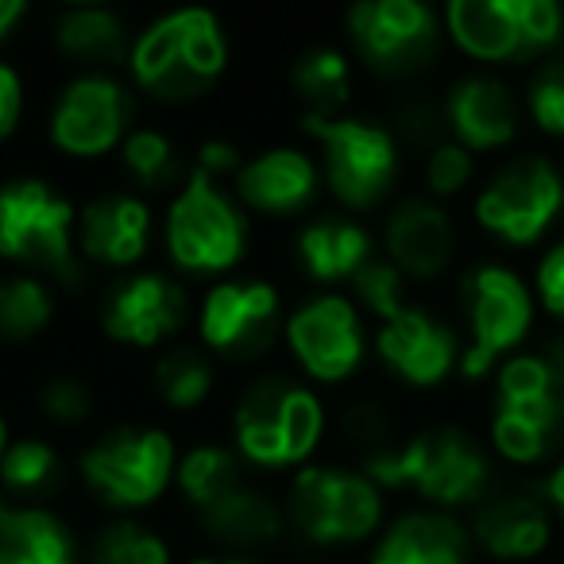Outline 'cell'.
Listing matches in <instances>:
<instances>
[{"instance_id": "obj_41", "label": "cell", "mask_w": 564, "mask_h": 564, "mask_svg": "<svg viewBox=\"0 0 564 564\" xmlns=\"http://www.w3.org/2000/svg\"><path fill=\"white\" fill-rule=\"evenodd\" d=\"M345 433H348V441L364 445V453H371V448L391 445V417L371 399H360L356 406L345 410Z\"/></svg>"}, {"instance_id": "obj_38", "label": "cell", "mask_w": 564, "mask_h": 564, "mask_svg": "<svg viewBox=\"0 0 564 564\" xmlns=\"http://www.w3.org/2000/svg\"><path fill=\"white\" fill-rule=\"evenodd\" d=\"M530 120L545 135H561L564 140V55H553L530 74L522 97Z\"/></svg>"}, {"instance_id": "obj_35", "label": "cell", "mask_w": 564, "mask_h": 564, "mask_svg": "<svg viewBox=\"0 0 564 564\" xmlns=\"http://www.w3.org/2000/svg\"><path fill=\"white\" fill-rule=\"evenodd\" d=\"M86 564H174V549L155 525L117 514L94 530Z\"/></svg>"}, {"instance_id": "obj_20", "label": "cell", "mask_w": 564, "mask_h": 564, "mask_svg": "<svg viewBox=\"0 0 564 564\" xmlns=\"http://www.w3.org/2000/svg\"><path fill=\"white\" fill-rule=\"evenodd\" d=\"M322 166L306 148L294 143H274V148L256 151L251 159H243L240 174L232 182L236 202L248 213L271 220H294L306 209H314V202L322 197Z\"/></svg>"}, {"instance_id": "obj_16", "label": "cell", "mask_w": 564, "mask_h": 564, "mask_svg": "<svg viewBox=\"0 0 564 564\" xmlns=\"http://www.w3.org/2000/svg\"><path fill=\"white\" fill-rule=\"evenodd\" d=\"M286 322L282 294L267 279H220L205 286L194 310L197 340L228 364H256L274 348Z\"/></svg>"}, {"instance_id": "obj_8", "label": "cell", "mask_w": 564, "mask_h": 564, "mask_svg": "<svg viewBox=\"0 0 564 564\" xmlns=\"http://www.w3.org/2000/svg\"><path fill=\"white\" fill-rule=\"evenodd\" d=\"M178 441L163 425H117L94 437L78 456V479L112 514H140L174 487Z\"/></svg>"}, {"instance_id": "obj_6", "label": "cell", "mask_w": 564, "mask_h": 564, "mask_svg": "<svg viewBox=\"0 0 564 564\" xmlns=\"http://www.w3.org/2000/svg\"><path fill=\"white\" fill-rule=\"evenodd\" d=\"M495 456L530 468L564 445V379L541 352H514L495 371V406L487 425Z\"/></svg>"}, {"instance_id": "obj_36", "label": "cell", "mask_w": 564, "mask_h": 564, "mask_svg": "<svg viewBox=\"0 0 564 564\" xmlns=\"http://www.w3.org/2000/svg\"><path fill=\"white\" fill-rule=\"evenodd\" d=\"M406 286H410L406 274H402L387 256H376L352 282H348V299L360 306V314L376 317V325H383L410 306Z\"/></svg>"}, {"instance_id": "obj_7", "label": "cell", "mask_w": 564, "mask_h": 564, "mask_svg": "<svg viewBox=\"0 0 564 564\" xmlns=\"http://www.w3.org/2000/svg\"><path fill=\"white\" fill-rule=\"evenodd\" d=\"M302 132L317 143L322 182L340 213L379 209L394 194L402 174V143L387 124L368 117H310L302 112Z\"/></svg>"}, {"instance_id": "obj_28", "label": "cell", "mask_w": 564, "mask_h": 564, "mask_svg": "<svg viewBox=\"0 0 564 564\" xmlns=\"http://www.w3.org/2000/svg\"><path fill=\"white\" fill-rule=\"evenodd\" d=\"M0 564H86V556L58 510L12 507L0 518Z\"/></svg>"}, {"instance_id": "obj_30", "label": "cell", "mask_w": 564, "mask_h": 564, "mask_svg": "<svg viewBox=\"0 0 564 564\" xmlns=\"http://www.w3.org/2000/svg\"><path fill=\"white\" fill-rule=\"evenodd\" d=\"M66 484V460L47 437H12L0 460V487L17 507H47Z\"/></svg>"}, {"instance_id": "obj_47", "label": "cell", "mask_w": 564, "mask_h": 564, "mask_svg": "<svg viewBox=\"0 0 564 564\" xmlns=\"http://www.w3.org/2000/svg\"><path fill=\"white\" fill-rule=\"evenodd\" d=\"M186 564H256L251 556H236V553H220V556H194Z\"/></svg>"}, {"instance_id": "obj_17", "label": "cell", "mask_w": 564, "mask_h": 564, "mask_svg": "<svg viewBox=\"0 0 564 564\" xmlns=\"http://www.w3.org/2000/svg\"><path fill=\"white\" fill-rule=\"evenodd\" d=\"M194 302L182 279L159 267H140L105 291L97 325L120 348L132 352H166L194 317Z\"/></svg>"}, {"instance_id": "obj_12", "label": "cell", "mask_w": 564, "mask_h": 564, "mask_svg": "<svg viewBox=\"0 0 564 564\" xmlns=\"http://www.w3.org/2000/svg\"><path fill=\"white\" fill-rule=\"evenodd\" d=\"M282 345L310 387H340L368 360V325L345 291H314L282 322Z\"/></svg>"}, {"instance_id": "obj_18", "label": "cell", "mask_w": 564, "mask_h": 564, "mask_svg": "<svg viewBox=\"0 0 564 564\" xmlns=\"http://www.w3.org/2000/svg\"><path fill=\"white\" fill-rule=\"evenodd\" d=\"M379 364L391 371L399 383L414 387V391H433L448 376H456L460 368V337L448 322H441L433 310L425 306H406L402 314H394L391 322L376 325L371 337Z\"/></svg>"}, {"instance_id": "obj_27", "label": "cell", "mask_w": 564, "mask_h": 564, "mask_svg": "<svg viewBox=\"0 0 564 564\" xmlns=\"http://www.w3.org/2000/svg\"><path fill=\"white\" fill-rule=\"evenodd\" d=\"M202 530L209 533L217 545L236 549V556L259 553V549L274 545L286 533V510L274 499L267 487L243 479L240 487L225 495L220 502H213L209 510L197 514Z\"/></svg>"}, {"instance_id": "obj_48", "label": "cell", "mask_w": 564, "mask_h": 564, "mask_svg": "<svg viewBox=\"0 0 564 564\" xmlns=\"http://www.w3.org/2000/svg\"><path fill=\"white\" fill-rule=\"evenodd\" d=\"M12 445V425H9V414L0 410V460H4V453H9Z\"/></svg>"}, {"instance_id": "obj_32", "label": "cell", "mask_w": 564, "mask_h": 564, "mask_svg": "<svg viewBox=\"0 0 564 564\" xmlns=\"http://www.w3.org/2000/svg\"><path fill=\"white\" fill-rule=\"evenodd\" d=\"M120 166H124L132 189L143 197L174 194L189 174L178 143L163 128H151V124H140L128 132V140L120 143Z\"/></svg>"}, {"instance_id": "obj_26", "label": "cell", "mask_w": 564, "mask_h": 564, "mask_svg": "<svg viewBox=\"0 0 564 564\" xmlns=\"http://www.w3.org/2000/svg\"><path fill=\"white\" fill-rule=\"evenodd\" d=\"M135 32L117 9L105 4H66L51 20V43L78 74L101 70L112 74V66L128 63Z\"/></svg>"}, {"instance_id": "obj_14", "label": "cell", "mask_w": 564, "mask_h": 564, "mask_svg": "<svg viewBox=\"0 0 564 564\" xmlns=\"http://www.w3.org/2000/svg\"><path fill=\"white\" fill-rule=\"evenodd\" d=\"M352 55L379 78H410L437 58L445 24L422 0H360L345 12Z\"/></svg>"}, {"instance_id": "obj_29", "label": "cell", "mask_w": 564, "mask_h": 564, "mask_svg": "<svg viewBox=\"0 0 564 564\" xmlns=\"http://www.w3.org/2000/svg\"><path fill=\"white\" fill-rule=\"evenodd\" d=\"M286 86L310 117H340L352 101V55L333 43H314L299 51L286 70Z\"/></svg>"}, {"instance_id": "obj_44", "label": "cell", "mask_w": 564, "mask_h": 564, "mask_svg": "<svg viewBox=\"0 0 564 564\" xmlns=\"http://www.w3.org/2000/svg\"><path fill=\"white\" fill-rule=\"evenodd\" d=\"M541 499L549 502L553 518H561L564 522V460H556L553 468H549L545 484H541Z\"/></svg>"}, {"instance_id": "obj_37", "label": "cell", "mask_w": 564, "mask_h": 564, "mask_svg": "<svg viewBox=\"0 0 564 564\" xmlns=\"http://www.w3.org/2000/svg\"><path fill=\"white\" fill-rule=\"evenodd\" d=\"M35 410L58 430H82L97 414V391L78 376H51L35 391Z\"/></svg>"}, {"instance_id": "obj_34", "label": "cell", "mask_w": 564, "mask_h": 564, "mask_svg": "<svg viewBox=\"0 0 564 564\" xmlns=\"http://www.w3.org/2000/svg\"><path fill=\"white\" fill-rule=\"evenodd\" d=\"M151 391L174 414H194L217 391V364L205 348L171 345L166 352H159L151 368Z\"/></svg>"}, {"instance_id": "obj_19", "label": "cell", "mask_w": 564, "mask_h": 564, "mask_svg": "<svg viewBox=\"0 0 564 564\" xmlns=\"http://www.w3.org/2000/svg\"><path fill=\"white\" fill-rule=\"evenodd\" d=\"M155 236L151 202L135 189H109L78 209V256L101 271H140Z\"/></svg>"}, {"instance_id": "obj_25", "label": "cell", "mask_w": 564, "mask_h": 564, "mask_svg": "<svg viewBox=\"0 0 564 564\" xmlns=\"http://www.w3.org/2000/svg\"><path fill=\"white\" fill-rule=\"evenodd\" d=\"M476 541L460 514L448 510H402L383 525L368 564H471Z\"/></svg>"}, {"instance_id": "obj_40", "label": "cell", "mask_w": 564, "mask_h": 564, "mask_svg": "<svg viewBox=\"0 0 564 564\" xmlns=\"http://www.w3.org/2000/svg\"><path fill=\"white\" fill-rule=\"evenodd\" d=\"M533 291L538 302L553 322L564 325V240H556L553 248L541 256L538 271H533Z\"/></svg>"}, {"instance_id": "obj_9", "label": "cell", "mask_w": 564, "mask_h": 564, "mask_svg": "<svg viewBox=\"0 0 564 564\" xmlns=\"http://www.w3.org/2000/svg\"><path fill=\"white\" fill-rule=\"evenodd\" d=\"M286 530L314 549H352L383 533L387 495L360 468L306 464L286 487Z\"/></svg>"}, {"instance_id": "obj_49", "label": "cell", "mask_w": 564, "mask_h": 564, "mask_svg": "<svg viewBox=\"0 0 564 564\" xmlns=\"http://www.w3.org/2000/svg\"><path fill=\"white\" fill-rule=\"evenodd\" d=\"M12 507H17V502H12V499H9V495H4V487H0V518L9 514V510H12Z\"/></svg>"}, {"instance_id": "obj_11", "label": "cell", "mask_w": 564, "mask_h": 564, "mask_svg": "<svg viewBox=\"0 0 564 564\" xmlns=\"http://www.w3.org/2000/svg\"><path fill=\"white\" fill-rule=\"evenodd\" d=\"M460 310L468 325V345L460 352V379L479 383L495 376L502 360L522 348L533 329V291L507 263H476L460 279Z\"/></svg>"}, {"instance_id": "obj_45", "label": "cell", "mask_w": 564, "mask_h": 564, "mask_svg": "<svg viewBox=\"0 0 564 564\" xmlns=\"http://www.w3.org/2000/svg\"><path fill=\"white\" fill-rule=\"evenodd\" d=\"M28 4L24 0H0V43H9L12 32L28 20Z\"/></svg>"}, {"instance_id": "obj_46", "label": "cell", "mask_w": 564, "mask_h": 564, "mask_svg": "<svg viewBox=\"0 0 564 564\" xmlns=\"http://www.w3.org/2000/svg\"><path fill=\"white\" fill-rule=\"evenodd\" d=\"M541 356H545V360L553 364V368L561 371V379H564V333H556V337H549V345L541 348Z\"/></svg>"}, {"instance_id": "obj_2", "label": "cell", "mask_w": 564, "mask_h": 564, "mask_svg": "<svg viewBox=\"0 0 564 564\" xmlns=\"http://www.w3.org/2000/svg\"><path fill=\"white\" fill-rule=\"evenodd\" d=\"M228 32L209 9H174L140 28L128 51V78L159 105H194L228 70Z\"/></svg>"}, {"instance_id": "obj_3", "label": "cell", "mask_w": 564, "mask_h": 564, "mask_svg": "<svg viewBox=\"0 0 564 564\" xmlns=\"http://www.w3.org/2000/svg\"><path fill=\"white\" fill-rule=\"evenodd\" d=\"M329 430L322 394L286 371H271L243 387L232 410V448L256 471H299L314 464Z\"/></svg>"}, {"instance_id": "obj_13", "label": "cell", "mask_w": 564, "mask_h": 564, "mask_svg": "<svg viewBox=\"0 0 564 564\" xmlns=\"http://www.w3.org/2000/svg\"><path fill=\"white\" fill-rule=\"evenodd\" d=\"M476 225L507 248L538 243L564 213V174L549 155H518L502 163L471 202Z\"/></svg>"}, {"instance_id": "obj_21", "label": "cell", "mask_w": 564, "mask_h": 564, "mask_svg": "<svg viewBox=\"0 0 564 564\" xmlns=\"http://www.w3.org/2000/svg\"><path fill=\"white\" fill-rule=\"evenodd\" d=\"M441 117H445L448 140L479 155V151H502L518 140L522 101L495 74H464L448 86Z\"/></svg>"}, {"instance_id": "obj_10", "label": "cell", "mask_w": 564, "mask_h": 564, "mask_svg": "<svg viewBox=\"0 0 564 564\" xmlns=\"http://www.w3.org/2000/svg\"><path fill=\"white\" fill-rule=\"evenodd\" d=\"M441 24L460 55L484 66L545 63L564 43V9L556 0H453Z\"/></svg>"}, {"instance_id": "obj_4", "label": "cell", "mask_w": 564, "mask_h": 564, "mask_svg": "<svg viewBox=\"0 0 564 564\" xmlns=\"http://www.w3.org/2000/svg\"><path fill=\"white\" fill-rule=\"evenodd\" d=\"M0 259L40 279L78 286V205L40 174L0 182Z\"/></svg>"}, {"instance_id": "obj_39", "label": "cell", "mask_w": 564, "mask_h": 564, "mask_svg": "<svg viewBox=\"0 0 564 564\" xmlns=\"http://www.w3.org/2000/svg\"><path fill=\"white\" fill-rule=\"evenodd\" d=\"M422 178H425V197H433V202L460 197L471 186V178H476V155L464 151L460 143L441 140L425 151Z\"/></svg>"}, {"instance_id": "obj_31", "label": "cell", "mask_w": 564, "mask_h": 564, "mask_svg": "<svg viewBox=\"0 0 564 564\" xmlns=\"http://www.w3.org/2000/svg\"><path fill=\"white\" fill-rule=\"evenodd\" d=\"M55 286L40 274L9 271L0 274V345H35L55 325Z\"/></svg>"}, {"instance_id": "obj_1", "label": "cell", "mask_w": 564, "mask_h": 564, "mask_svg": "<svg viewBox=\"0 0 564 564\" xmlns=\"http://www.w3.org/2000/svg\"><path fill=\"white\" fill-rule=\"evenodd\" d=\"M360 471L379 491H414L430 510H476L491 495V456L460 425H430L364 453Z\"/></svg>"}, {"instance_id": "obj_33", "label": "cell", "mask_w": 564, "mask_h": 564, "mask_svg": "<svg viewBox=\"0 0 564 564\" xmlns=\"http://www.w3.org/2000/svg\"><path fill=\"white\" fill-rule=\"evenodd\" d=\"M248 464L236 456L232 445H217V441H202V445H189L178 456V471H174V487L186 499V507L194 514L209 510L213 502L225 499L232 487H240L248 479Z\"/></svg>"}, {"instance_id": "obj_5", "label": "cell", "mask_w": 564, "mask_h": 564, "mask_svg": "<svg viewBox=\"0 0 564 564\" xmlns=\"http://www.w3.org/2000/svg\"><path fill=\"white\" fill-rule=\"evenodd\" d=\"M248 209L220 182L189 166L163 213V248L174 271L189 279L228 274L248 259Z\"/></svg>"}, {"instance_id": "obj_22", "label": "cell", "mask_w": 564, "mask_h": 564, "mask_svg": "<svg viewBox=\"0 0 564 564\" xmlns=\"http://www.w3.org/2000/svg\"><path fill=\"white\" fill-rule=\"evenodd\" d=\"M383 256L410 282L441 279L456 256V225L445 205L425 194L394 202L383 220Z\"/></svg>"}, {"instance_id": "obj_24", "label": "cell", "mask_w": 564, "mask_h": 564, "mask_svg": "<svg viewBox=\"0 0 564 564\" xmlns=\"http://www.w3.org/2000/svg\"><path fill=\"white\" fill-rule=\"evenodd\" d=\"M294 259L317 291H337L376 259V232L352 213H317L294 232Z\"/></svg>"}, {"instance_id": "obj_23", "label": "cell", "mask_w": 564, "mask_h": 564, "mask_svg": "<svg viewBox=\"0 0 564 564\" xmlns=\"http://www.w3.org/2000/svg\"><path fill=\"white\" fill-rule=\"evenodd\" d=\"M471 541L479 553L502 564H525L553 541V510L541 491H491L471 510Z\"/></svg>"}, {"instance_id": "obj_15", "label": "cell", "mask_w": 564, "mask_h": 564, "mask_svg": "<svg viewBox=\"0 0 564 564\" xmlns=\"http://www.w3.org/2000/svg\"><path fill=\"white\" fill-rule=\"evenodd\" d=\"M132 128V86L101 70L74 74L70 82H63L47 112L51 148L74 163L117 155Z\"/></svg>"}, {"instance_id": "obj_43", "label": "cell", "mask_w": 564, "mask_h": 564, "mask_svg": "<svg viewBox=\"0 0 564 564\" xmlns=\"http://www.w3.org/2000/svg\"><path fill=\"white\" fill-rule=\"evenodd\" d=\"M24 74L0 58V143L17 135L20 120H24Z\"/></svg>"}, {"instance_id": "obj_42", "label": "cell", "mask_w": 564, "mask_h": 564, "mask_svg": "<svg viewBox=\"0 0 564 564\" xmlns=\"http://www.w3.org/2000/svg\"><path fill=\"white\" fill-rule=\"evenodd\" d=\"M194 171H202V174H209L213 182H225V178H232L236 182V174H240V166H243V151L236 148L232 140H220V135H213V140H202L197 143V151H194Z\"/></svg>"}]
</instances>
